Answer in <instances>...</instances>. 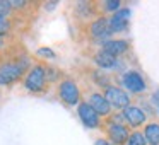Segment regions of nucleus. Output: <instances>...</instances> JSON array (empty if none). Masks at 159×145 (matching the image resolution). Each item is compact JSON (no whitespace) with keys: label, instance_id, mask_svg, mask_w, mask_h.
<instances>
[{"label":"nucleus","instance_id":"nucleus-4","mask_svg":"<svg viewBox=\"0 0 159 145\" xmlns=\"http://www.w3.org/2000/svg\"><path fill=\"white\" fill-rule=\"evenodd\" d=\"M58 96H60V99H62L65 104H69V106H75V104L79 103V99H80V92H79L77 84L74 82V80H69V79L63 80V82H60Z\"/></svg>","mask_w":159,"mask_h":145},{"label":"nucleus","instance_id":"nucleus-5","mask_svg":"<svg viewBox=\"0 0 159 145\" xmlns=\"http://www.w3.org/2000/svg\"><path fill=\"white\" fill-rule=\"evenodd\" d=\"M77 111H79V118L82 120V123L86 125V126H89V128L99 126V114L89 106V103H80L79 108H77Z\"/></svg>","mask_w":159,"mask_h":145},{"label":"nucleus","instance_id":"nucleus-2","mask_svg":"<svg viewBox=\"0 0 159 145\" xmlns=\"http://www.w3.org/2000/svg\"><path fill=\"white\" fill-rule=\"evenodd\" d=\"M46 84V68L41 65L33 67L24 79V86L31 92H41Z\"/></svg>","mask_w":159,"mask_h":145},{"label":"nucleus","instance_id":"nucleus-1","mask_svg":"<svg viewBox=\"0 0 159 145\" xmlns=\"http://www.w3.org/2000/svg\"><path fill=\"white\" fill-rule=\"evenodd\" d=\"M26 67L22 62H7L0 65V86H11L24 75Z\"/></svg>","mask_w":159,"mask_h":145},{"label":"nucleus","instance_id":"nucleus-13","mask_svg":"<svg viewBox=\"0 0 159 145\" xmlns=\"http://www.w3.org/2000/svg\"><path fill=\"white\" fill-rule=\"evenodd\" d=\"M94 62H96V65L101 67V68H113V67L116 65V58L111 56V55H108V53H104L103 50L96 53Z\"/></svg>","mask_w":159,"mask_h":145},{"label":"nucleus","instance_id":"nucleus-16","mask_svg":"<svg viewBox=\"0 0 159 145\" xmlns=\"http://www.w3.org/2000/svg\"><path fill=\"white\" fill-rule=\"evenodd\" d=\"M120 2L118 0H108V2H104V11L108 12H118L120 11Z\"/></svg>","mask_w":159,"mask_h":145},{"label":"nucleus","instance_id":"nucleus-17","mask_svg":"<svg viewBox=\"0 0 159 145\" xmlns=\"http://www.w3.org/2000/svg\"><path fill=\"white\" fill-rule=\"evenodd\" d=\"M11 12H12L11 2H2V0H0V17H7Z\"/></svg>","mask_w":159,"mask_h":145},{"label":"nucleus","instance_id":"nucleus-19","mask_svg":"<svg viewBox=\"0 0 159 145\" xmlns=\"http://www.w3.org/2000/svg\"><path fill=\"white\" fill-rule=\"evenodd\" d=\"M38 55L46 56V58H55V53H53L50 48H41V50H38Z\"/></svg>","mask_w":159,"mask_h":145},{"label":"nucleus","instance_id":"nucleus-11","mask_svg":"<svg viewBox=\"0 0 159 145\" xmlns=\"http://www.w3.org/2000/svg\"><path fill=\"white\" fill-rule=\"evenodd\" d=\"M89 106L93 108L98 114H101V116H106L111 111L110 103L106 101V97H104L103 94H93V96L89 97Z\"/></svg>","mask_w":159,"mask_h":145},{"label":"nucleus","instance_id":"nucleus-15","mask_svg":"<svg viewBox=\"0 0 159 145\" xmlns=\"http://www.w3.org/2000/svg\"><path fill=\"white\" fill-rule=\"evenodd\" d=\"M127 145H147V140H145L142 131H135V133H132L130 137H128Z\"/></svg>","mask_w":159,"mask_h":145},{"label":"nucleus","instance_id":"nucleus-20","mask_svg":"<svg viewBox=\"0 0 159 145\" xmlns=\"http://www.w3.org/2000/svg\"><path fill=\"white\" fill-rule=\"evenodd\" d=\"M11 5H12V9L14 7L21 9V7H26V2H11Z\"/></svg>","mask_w":159,"mask_h":145},{"label":"nucleus","instance_id":"nucleus-3","mask_svg":"<svg viewBox=\"0 0 159 145\" xmlns=\"http://www.w3.org/2000/svg\"><path fill=\"white\" fill-rule=\"evenodd\" d=\"M104 97L110 103L111 108H116V109H125V108L130 106V97L125 90L118 89L115 86H108L104 89Z\"/></svg>","mask_w":159,"mask_h":145},{"label":"nucleus","instance_id":"nucleus-21","mask_svg":"<svg viewBox=\"0 0 159 145\" xmlns=\"http://www.w3.org/2000/svg\"><path fill=\"white\" fill-rule=\"evenodd\" d=\"M94 145H115V143H111V142H108V140H104V138H99V140L96 142Z\"/></svg>","mask_w":159,"mask_h":145},{"label":"nucleus","instance_id":"nucleus-10","mask_svg":"<svg viewBox=\"0 0 159 145\" xmlns=\"http://www.w3.org/2000/svg\"><path fill=\"white\" fill-rule=\"evenodd\" d=\"M108 135H110V138H111V142H113L115 145H121V143H125V142L128 140V130H127V126H123L121 123H113L110 126V130H108Z\"/></svg>","mask_w":159,"mask_h":145},{"label":"nucleus","instance_id":"nucleus-6","mask_svg":"<svg viewBox=\"0 0 159 145\" xmlns=\"http://www.w3.org/2000/svg\"><path fill=\"white\" fill-rule=\"evenodd\" d=\"M130 14H132L130 9H120L118 12H115L113 17L110 19V29H111V33H120V31H123V29H127Z\"/></svg>","mask_w":159,"mask_h":145},{"label":"nucleus","instance_id":"nucleus-18","mask_svg":"<svg viewBox=\"0 0 159 145\" xmlns=\"http://www.w3.org/2000/svg\"><path fill=\"white\" fill-rule=\"evenodd\" d=\"M11 31V21L7 17H0V36L7 34Z\"/></svg>","mask_w":159,"mask_h":145},{"label":"nucleus","instance_id":"nucleus-22","mask_svg":"<svg viewBox=\"0 0 159 145\" xmlns=\"http://www.w3.org/2000/svg\"><path fill=\"white\" fill-rule=\"evenodd\" d=\"M154 101H156V103H157V106H159V92H157V94H156V96H154Z\"/></svg>","mask_w":159,"mask_h":145},{"label":"nucleus","instance_id":"nucleus-7","mask_svg":"<svg viewBox=\"0 0 159 145\" xmlns=\"http://www.w3.org/2000/svg\"><path fill=\"white\" fill-rule=\"evenodd\" d=\"M123 86L127 87V90H130V92H142V90L145 89V82L144 79L140 77V73L137 72H127L123 75Z\"/></svg>","mask_w":159,"mask_h":145},{"label":"nucleus","instance_id":"nucleus-14","mask_svg":"<svg viewBox=\"0 0 159 145\" xmlns=\"http://www.w3.org/2000/svg\"><path fill=\"white\" fill-rule=\"evenodd\" d=\"M142 133H144L147 143H151V145H159V125H157V123H149Z\"/></svg>","mask_w":159,"mask_h":145},{"label":"nucleus","instance_id":"nucleus-8","mask_svg":"<svg viewBox=\"0 0 159 145\" xmlns=\"http://www.w3.org/2000/svg\"><path fill=\"white\" fill-rule=\"evenodd\" d=\"M121 116H123V120H127V123L130 125V126H134V128L144 125V121H145L144 111H142L140 108H137V106H128V108H125Z\"/></svg>","mask_w":159,"mask_h":145},{"label":"nucleus","instance_id":"nucleus-12","mask_svg":"<svg viewBox=\"0 0 159 145\" xmlns=\"http://www.w3.org/2000/svg\"><path fill=\"white\" fill-rule=\"evenodd\" d=\"M91 34L94 38H108L111 34V29H110V21L104 17H99L91 24Z\"/></svg>","mask_w":159,"mask_h":145},{"label":"nucleus","instance_id":"nucleus-9","mask_svg":"<svg viewBox=\"0 0 159 145\" xmlns=\"http://www.w3.org/2000/svg\"><path fill=\"white\" fill-rule=\"evenodd\" d=\"M103 51L116 58V56L128 51V43L123 39H110V41L103 43Z\"/></svg>","mask_w":159,"mask_h":145}]
</instances>
